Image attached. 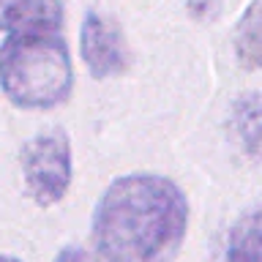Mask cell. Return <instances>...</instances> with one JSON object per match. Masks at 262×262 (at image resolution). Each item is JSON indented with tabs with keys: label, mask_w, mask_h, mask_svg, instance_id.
Wrapping results in <instances>:
<instances>
[{
	"label": "cell",
	"mask_w": 262,
	"mask_h": 262,
	"mask_svg": "<svg viewBox=\"0 0 262 262\" xmlns=\"http://www.w3.org/2000/svg\"><path fill=\"white\" fill-rule=\"evenodd\" d=\"M188 200L175 180L134 172L115 178L93 210L98 262H172L186 241Z\"/></svg>",
	"instance_id": "1"
},
{
	"label": "cell",
	"mask_w": 262,
	"mask_h": 262,
	"mask_svg": "<svg viewBox=\"0 0 262 262\" xmlns=\"http://www.w3.org/2000/svg\"><path fill=\"white\" fill-rule=\"evenodd\" d=\"M71 88V55L60 33H11L0 44V90L14 106L52 110Z\"/></svg>",
	"instance_id": "2"
},
{
	"label": "cell",
	"mask_w": 262,
	"mask_h": 262,
	"mask_svg": "<svg viewBox=\"0 0 262 262\" xmlns=\"http://www.w3.org/2000/svg\"><path fill=\"white\" fill-rule=\"evenodd\" d=\"M22 175L28 194L41 208L57 205L71 186V139L60 128L41 131L22 147Z\"/></svg>",
	"instance_id": "3"
},
{
	"label": "cell",
	"mask_w": 262,
	"mask_h": 262,
	"mask_svg": "<svg viewBox=\"0 0 262 262\" xmlns=\"http://www.w3.org/2000/svg\"><path fill=\"white\" fill-rule=\"evenodd\" d=\"M79 52L93 79H115L128 71L131 52L123 30L98 11H88L79 28Z\"/></svg>",
	"instance_id": "4"
},
{
	"label": "cell",
	"mask_w": 262,
	"mask_h": 262,
	"mask_svg": "<svg viewBox=\"0 0 262 262\" xmlns=\"http://www.w3.org/2000/svg\"><path fill=\"white\" fill-rule=\"evenodd\" d=\"M63 0H0V33H60Z\"/></svg>",
	"instance_id": "5"
},
{
	"label": "cell",
	"mask_w": 262,
	"mask_h": 262,
	"mask_svg": "<svg viewBox=\"0 0 262 262\" xmlns=\"http://www.w3.org/2000/svg\"><path fill=\"white\" fill-rule=\"evenodd\" d=\"M229 137L249 161H262V90L246 93L232 104Z\"/></svg>",
	"instance_id": "6"
},
{
	"label": "cell",
	"mask_w": 262,
	"mask_h": 262,
	"mask_svg": "<svg viewBox=\"0 0 262 262\" xmlns=\"http://www.w3.org/2000/svg\"><path fill=\"white\" fill-rule=\"evenodd\" d=\"M221 262H262V205L246 210L221 243Z\"/></svg>",
	"instance_id": "7"
},
{
	"label": "cell",
	"mask_w": 262,
	"mask_h": 262,
	"mask_svg": "<svg viewBox=\"0 0 262 262\" xmlns=\"http://www.w3.org/2000/svg\"><path fill=\"white\" fill-rule=\"evenodd\" d=\"M235 57L246 71H259L262 69V0L254 3L243 11L241 22L235 25Z\"/></svg>",
	"instance_id": "8"
},
{
	"label": "cell",
	"mask_w": 262,
	"mask_h": 262,
	"mask_svg": "<svg viewBox=\"0 0 262 262\" xmlns=\"http://www.w3.org/2000/svg\"><path fill=\"white\" fill-rule=\"evenodd\" d=\"M188 16L196 22H210L221 14V0H186Z\"/></svg>",
	"instance_id": "9"
},
{
	"label": "cell",
	"mask_w": 262,
	"mask_h": 262,
	"mask_svg": "<svg viewBox=\"0 0 262 262\" xmlns=\"http://www.w3.org/2000/svg\"><path fill=\"white\" fill-rule=\"evenodd\" d=\"M55 262H93V254H88V249L82 246H66Z\"/></svg>",
	"instance_id": "10"
},
{
	"label": "cell",
	"mask_w": 262,
	"mask_h": 262,
	"mask_svg": "<svg viewBox=\"0 0 262 262\" xmlns=\"http://www.w3.org/2000/svg\"><path fill=\"white\" fill-rule=\"evenodd\" d=\"M0 262H22V259H16V257H6V254H0Z\"/></svg>",
	"instance_id": "11"
}]
</instances>
